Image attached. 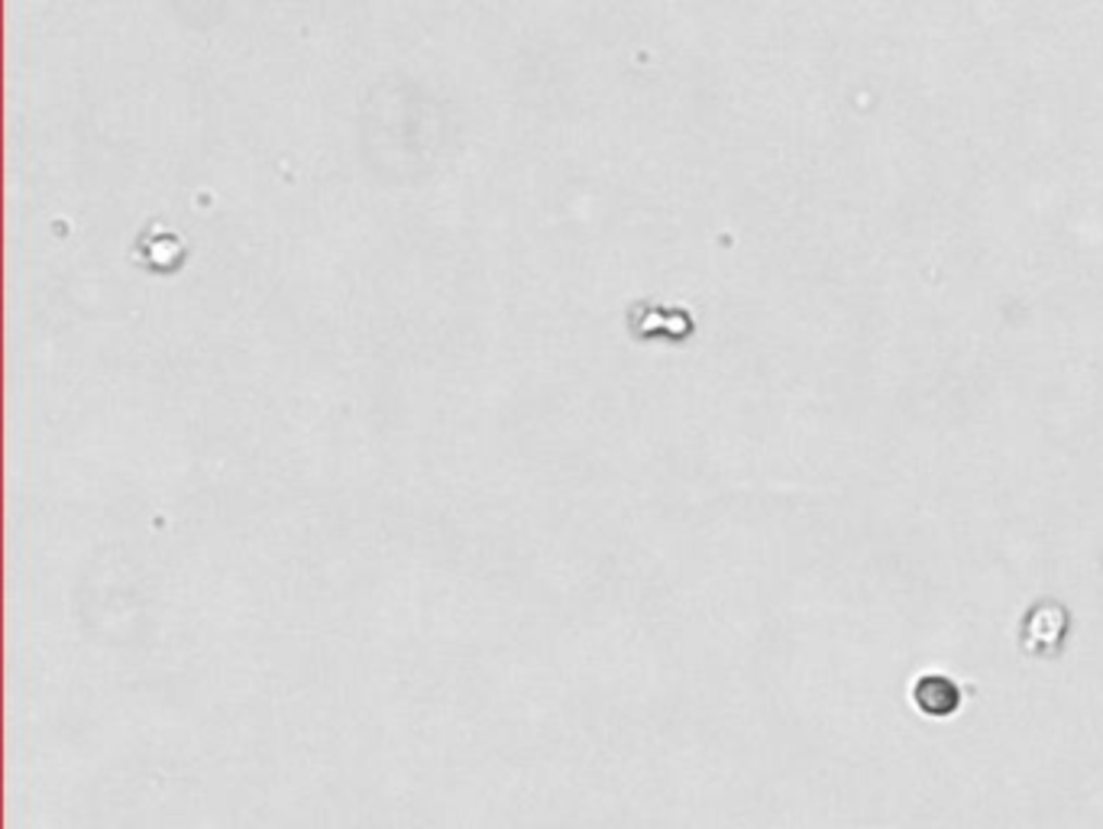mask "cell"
I'll list each match as a JSON object with an SVG mask.
<instances>
[{
    "label": "cell",
    "instance_id": "obj_1",
    "mask_svg": "<svg viewBox=\"0 0 1103 829\" xmlns=\"http://www.w3.org/2000/svg\"><path fill=\"white\" fill-rule=\"evenodd\" d=\"M1068 626H1071V616L1068 609L1058 603V599H1039L1029 606L1026 619H1023V629H1019V642H1023V652L1036 655V658H1055L1068 639Z\"/></svg>",
    "mask_w": 1103,
    "mask_h": 829
},
{
    "label": "cell",
    "instance_id": "obj_2",
    "mask_svg": "<svg viewBox=\"0 0 1103 829\" xmlns=\"http://www.w3.org/2000/svg\"><path fill=\"white\" fill-rule=\"evenodd\" d=\"M913 703L926 713V716H952L962 706V693L955 688V681L942 678V675H926L916 681L913 688Z\"/></svg>",
    "mask_w": 1103,
    "mask_h": 829
}]
</instances>
